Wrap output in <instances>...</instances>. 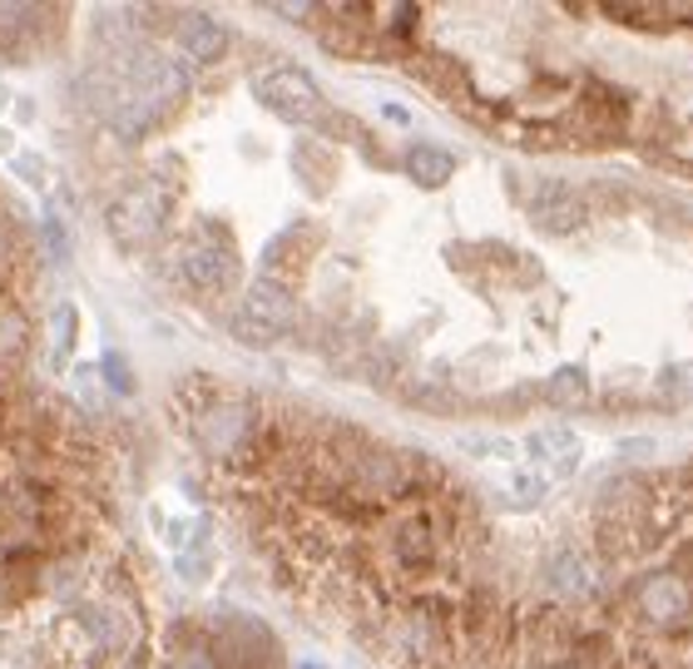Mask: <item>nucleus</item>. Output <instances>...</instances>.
I'll list each match as a JSON object with an SVG mask.
<instances>
[{"label":"nucleus","instance_id":"obj_5","mask_svg":"<svg viewBox=\"0 0 693 669\" xmlns=\"http://www.w3.org/2000/svg\"><path fill=\"white\" fill-rule=\"evenodd\" d=\"M174 268L188 288L204 293V297L238 288V253H233L223 239H213V233H194L188 243H179Z\"/></svg>","mask_w":693,"mask_h":669},{"label":"nucleus","instance_id":"obj_6","mask_svg":"<svg viewBox=\"0 0 693 669\" xmlns=\"http://www.w3.org/2000/svg\"><path fill=\"white\" fill-rule=\"evenodd\" d=\"M451 546V520L441 511H411V516H397L387 526V556L397 560L401 570H426L446 556Z\"/></svg>","mask_w":693,"mask_h":669},{"label":"nucleus","instance_id":"obj_2","mask_svg":"<svg viewBox=\"0 0 693 669\" xmlns=\"http://www.w3.org/2000/svg\"><path fill=\"white\" fill-rule=\"evenodd\" d=\"M169 199L174 194H169V184H159V174L130 179V184L104 204V229H110V239L130 253L154 249L169 229V209H174Z\"/></svg>","mask_w":693,"mask_h":669},{"label":"nucleus","instance_id":"obj_1","mask_svg":"<svg viewBox=\"0 0 693 669\" xmlns=\"http://www.w3.org/2000/svg\"><path fill=\"white\" fill-rule=\"evenodd\" d=\"M179 417L188 427V442L213 462H248L253 442H258V407L243 392H228L218 382H184L179 387Z\"/></svg>","mask_w":693,"mask_h":669},{"label":"nucleus","instance_id":"obj_16","mask_svg":"<svg viewBox=\"0 0 693 669\" xmlns=\"http://www.w3.org/2000/svg\"><path fill=\"white\" fill-rule=\"evenodd\" d=\"M10 110H16V124H30V120H35V100H30V94H20Z\"/></svg>","mask_w":693,"mask_h":669},{"label":"nucleus","instance_id":"obj_10","mask_svg":"<svg viewBox=\"0 0 693 669\" xmlns=\"http://www.w3.org/2000/svg\"><path fill=\"white\" fill-rule=\"evenodd\" d=\"M401 169H407V179H416V184H421V189H436V184H446V179H451L456 159H451V149L416 144L411 154L401 159Z\"/></svg>","mask_w":693,"mask_h":669},{"label":"nucleus","instance_id":"obj_7","mask_svg":"<svg viewBox=\"0 0 693 669\" xmlns=\"http://www.w3.org/2000/svg\"><path fill=\"white\" fill-rule=\"evenodd\" d=\"M169 40H174L184 55H194L198 65H208V60H223L233 45L228 26L223 20H213L208 10H169Z\"/></svg>","mask_w":693,"mask_h":669},{"label":"nucleus","instance_id":"obj_17","mask_svg":"<svg viewBox=\"0 0 693 669\" xmlns=\"http://www.w3.org/2000/svg\"><path fill=\"white\" fill-rule=\"evenodd\" d=\"M10 104H16V94H10V90H6V84H0V114H6V110H10Z\"/></svg>","mask_w":693,"mask_h":669},{"label":"nucleus","instance_id":"obj_8","mask_svg":"<svg viewBox=\"0 0 693 669\" xmlns=\"http://www.w3.org/2000/svg\"><path fill=\"white\" fill-rule=\"evenodd\" d=\"M30 357H35V323H30L26 303L6 288L0 293V372L30 377Z\"/></svg>","mask_w":693,"mask_h":669},{"label":"nucleus","instance_id":"obj_4","mask_svg":"<svg viewBox=\"0 0 693 669\" xmlns=\"http://www.w3.org/2000/svg\"><path fill=\"white\" fill-rule=\"evenodd\" d=\"M258 100L268 104L283 124H293V130H327V124H333L327 94L313 84V74L297 65H273L268 74H258Z\"/></svg>","mask_w":693,"mask_h":669},{"label":"nucleus","instance_id":"obj_14","mask_svg":"<svg viewBox=\"0 0 693 669\" xmlns=\"http://www.w3.org/2000/svg\"><path fill=\"white\" fill-rule=\"evenodd\" d=\"M550 397L560 402L564 397V407H580L584 402V377L574 367H564V372H554V382H550Z\"/></svg>","mask_w":693,"mask_h":669},{"label":"nucleus","instance_id":"obj_15","mask_svg":"<svg viewBox=\"0 0 693 669\" xmlns=\"http://www.w3.org/2000/svg\"><path fill=\"white\" fill-rule=\"evenodd\" d=\"M104 382H110L114 392H134V377H130V363H124L120 353H104Z\"/></svg>","mask_w":693,"mask_h":669},{"label":"nucleus","instance_id":"obj_9","mask_svg":"<svg viewBox=\"0 0 693 669\" xmlns=\"http://www.w3.org/2000/svg\"><path fill=\"white\" fill-rule=\"evenodd\" d=\"M45 595V560H0V620Z\"/></svg>","mask_w":693,"mask_h":669},{"label":"nucleus","instance_id":"obj_12","mask_svg":"<svg viewBox=\"0 0 693 669\" xmlns=\"http://www.w3.org/2000/svg\"><path fill=\"white\" fill-rule=\"evenodd\" d=\"M16 174L26 179L30 189H40V194H45V189H50V159L35 154V149H16Z\"/></svg>","mask_w":693,"mask_h":669},{"label":"nucleus","instance_id":"obj_11","mask_svg":"<svg viewBox=\"0 0 693 669\" xmlns=\"http://www.w3.org/2000/svg\"><path fill=\"white\" fill-rule=\"evenodd\" d=\"M74 327H80V313H74V303H55L50 307V353H55V363H70L74 357Z\"/></svg>","mask_w":693,"mask_h":669},{"label":"nucleus","instance_id":"obj_13","mask_svg":"<svg viewBox=\"0 0 693 669\" xmlns=\"http://www.w3.org/2000/svg\"><path fill=\"white\" fill-rule=\"evenodd\" d=\"M40 233H45V253H50V259L65 263V259H70V233H65V223L50 214V209L40 214Z\"/></svg>","mask_w":693,"mask_h":669},{"label":"nucleus","instance_id":"obj_3","mask_svg":"<svg viewBox=\"0 0 693 669\" xmlns=\"http://www.w3.org/2000/svg\"><path fill=\"white\" fill-rule=\"evenodd\" d=\"M293 327H297V297L277 278H253L243 288V303L228 313V337H238L243 347H273Z\"/></svg>","mask_w":693,"mask_h":669}]
</instances>
